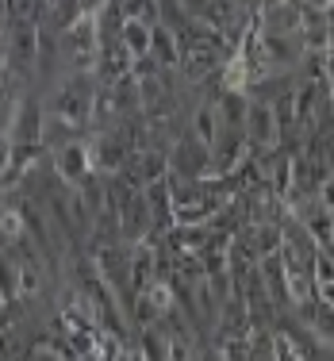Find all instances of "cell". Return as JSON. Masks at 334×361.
<instances>
[{"mask_svg": "<svg viewBox=\"0 0 334 361\" xmlns=\"http://www.w3.org/2000/svg\"><path fill=\"white\" fill-rule=\"evenodd\" d=\"M192 123H196V127H192V135H196V139H200V142L211 150V146H216V139H219V127H223L219 111L211 108V104H204L200 111H196V119H192Z\"/></svg>", "mask_w": 334, "mask_h": 361, "instance_id": "8992f818", "label": "cell"}, {"mask_svg": "<svg viewBox=\"0 0 334 361\" xmlns=\"http://www.w3.org/2000/svg\"><path fill=\"white\" fill-rule=\"evenodd\" d=\"M20 146H31V142H39V111L35 104H27L23 108V116L16 119V135H12Z\"/></svg>", "mask_w": 334, "mask_h": 361, "instance_id": "9c48e42d", "label": "cell"}, {"mask_svg": "<svg viewBox=\"0 0 334 361\" xmlns=\"http://www.w3.org/2000/svg\"><path fill=\"white\" fill-rule=\"evenodd\" d=\"M273 354H277V361H304V354L292 346V338L280 331H273Z\"/></svg>", "mask_w": 334, "mask_h": 361, "instance_id": "7c38bea8", "label": "cell"}, {"mask_svg": "<svg viewBox=\"0 0 334 361\" xmlns=\"http://www.w3.org/2000/svg\"><path fill=\"white\" fill-rule=\"evenodd\" d=\"M89 158L100 173H119V169L127 166V154H123V146H119V139H104L97 146V154H89Z\"/></svg>", "mask_w": 334, "mask_h": 361, "instance_id": "5b68a950", "label": "cell"}, {"mask_svg": "<svg viewBox=\"0 0 334 361\" xmlns=\"http://www.w3.org/2000/svg\"><path fill=\"white\" fill-rule=\"evenodd\" d=\"M304 361H334V342H315V350Z\"/></svg>", "mask_w": 334, "mask_h": 361, "instance_id": "4fadbf2b", "label": "cell"}, {"mask_svg": "<svg viewBox=\"0 0 334 361\" xmlns=\"http://www.w3.org/2000/svg\"><path fill=\"white\" fill-rule=\"evenodd\" d=\"M123 20H142V23H161V12L154 0H123Z\"/></svg>", "mask_w": 334, "mask_h": 361, "instance_id": "30bf717a", "label": "cell"}, {"mask_svg": "<svg viewBox=\"0 0 334 361\" xmlns=\"http://www.w3.org/2000/svg\"><path fill=\"white\" fill-rule=\"evenodd\" d=\"M258 273L265 281V288H269V296L277 300V307L285 312V307H292V292H288V273H285V262H280V250L261 257L258 262Z\"/></svg>", "mask_w": 334, "mask_h": 361, "instance_id": "3957f363", "label": "cell"}, {"mask_svg": "<svg viewBox=\"0 0 334 361\" xmlns=\"http://www.w3.org/2000/svg\"><path fill=\"white\" fill-rule=\"evenodd\" d=\"M54 166H58V177H62L66 185H77L81 177H89L92 161H89V150H85L81 142H70V146H62V150H58Z\"/></svg>", "mask_w": 334, "mask_h": 361, "instance_id": "277c9868", "label": "cell"}, {"mask_svg": "<svg viewBox=\"0 0 334 361\" xmlns=\"http://www.w3.org/2000/svg\"><path fill=\"white\" fill-rule=\"evenodd\" d=\"M0 58H4V42H0Z\"/></svg>", "mask_w": 334, "mask_h": 361, "instance_id": "2e32d148", "label": "cell"}, {"mask_svg": "<svg viewBox=\"0 0 334 361\" xmlns=\"http://www.w3.org/2000/svg\"><path fill=\"white\" fill-rule=\"evenodd\" d=\"M119 216V238L127 246H139L154 238V216H150V200H147V188H131V192L119 200L116 208Z\"/></svg>", "mask_w": 334, "mask_h": 361, "instance_id": "6da1fadb", "label": "cell"}, {"mask_svg": "<svg viewBox=\"0 0 334 361\" xmlns=\"http://www.w3.org/2000/svg\"><path fill=\"white\" fill-rule=\"evenodd\" d=\"M123 47L131 50L135 58L150 50V23L142 20H123Z\"/></svg>", "mask_w": 334, "mask_h": 361, "instance_id": "ba28073f", "label": "cell"}, {"mask_svg": "<svg viewBox=\"0 0 334 361\" xmlns=\"http://www.w3.org/2000/svg\"><path fill=\"white\" fill-rule=\"evenodd\" d=\"M150 50L158 54L161 66L177 62V42H173V31H166V23H154L150 27Z\"/></svg>", "mask_w": 334, "mask_h": 361, "instance_id": "52a82bcc", "label": "cell"}, {"mask_svg": "<svg viewBox=\"0 0 334 361\" xmlns=\"http://www.w3.org/2000/svg\"><path fill=\"white\" fill-rule=\"evenodd\" d=\"M242 131H246L250 150H269L277 142V111H273V104H250Z\"/></svg>", "mask_w": 334, "mask_h": 361, "instance_id": "7a4b0ae2", "label": "cell"}, {"mask_svg": "<svg viewBox=\"0 0 334 361\" xmlns=\"http://www.w3.org/2000/svg\"><path fill=\"white\" fill-rule=\"evenodd\" d=\"M181 4H185L188 12H192V16H204V8H208L211 0H181Z\"/></svg>", "mask_w": 334, "mask_h": 361, "instance_id": "9a60e30c", "label": "cell"}, {"mask_svg": "<svg viewBox=\"0 0 334 361\" xmlns=\"http://www.w3.org/2000/svg\"><path fill=\"white\" fill-rule=\"evenodd\" d=\"M315 300H319V296H315ZM311 331H315V338H319V342H334V307H327V304L315 307Z\"/></svg>", "mask_w": 334, "mask_h": 361, "instance_id": "8fae6325", "label": "cell"}, {"mask_svg": "<svg viewBox=\"0 0 334 361\" xmlns=\"http://www.w3.org/2000/svg\"><path fill=\"white\" fill-rule=\"evenodd\" d=\"M315 296H319V304L334 307V281H323V285H315Z\"/></svg>", "mask_w": 334, "mask_h": 361, "instance_id": "5bb4252c", "label": "cell"}]
</instances>
